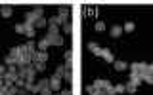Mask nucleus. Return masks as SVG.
<instances>
[{
  "label": "nucleus",
  "instance_id": "f257e3e1",
  "mask_svg": "<svg viewBox=\"0 0 153 95\" xmlns=\"http://www.w3.org/2000/svg\"><path fill=\"white\" fill-rule=\"evenodd\" d=\"M19 69V76H23V78H35V74H36V69H35V65H23V66H17Z\"/></svg>",
  "mask_w": 153,
  "mask_h": 95
},
{
  "label": "nucleus",
  "instance_id": "b1692460",
  "mask_svg": "<svg viewBox=\"0 0 153 95\" xmlns=\"http://www.w3.org/2000/svg\"><path fill=\"white\" fill-rule=\"evenodd\" d=\"M123 31H126V32H132V31H134V23H132V21H126V23L123 25Z\"/></svg>",
  "mask_w": 153,
  "mask_h": 95
},
{
  "label": "nucleus",
  "instance_id": "c756f323",
  "mask_svg": "<svg viewBox=\"0 0 153 95\" xmlns=\"http://www.w3.org/2000/svg\"><path fill=\"white\" fill-rule=\"evenodd\" d=\"M16 32L23 34V32H25V23H17V25H16Z\"/></svg>",
  "mask_w": 153,
  "mask_h": 95
},
{
  "label": "nucleus",
  "instance_id": "58836bf2",
  "mask_svg": "<svg viewBox=\"0 0 153 95\" xmlns=\"http://www.w3.org/2000/svg\"><path fill=\"white\" fill-rule=\"evenodd\" d=\"M56 95H71L69 89H59V91H56Z\"/></svg>",
  "mask_w": 153,
  "mask_h": 95
},
{
  "label": "nucleus",
  "instance_id": "aec40b11",
  "mask_svg": "<svg viewBox=\"0 0 153 95\" xmlns=\"http://www.w3.org/2000/svg\"><path fill=\"white\" fill-rule=\"evenodd\" d=\"M25 82H27V78L17 76V78H16V84H13V86H17V88H25Z\"/></svg>",
  "mask_w": 153,
  "mask_h": 95
},
{
  "label": "nucleus",
  "instance_id": "72a5a7b5",
  "mask_svg": "<svg viewBox=\"0 0 153 95\" xmlns=\"http://www.w3.org/2000/svg\"><path fill=\"white\" fill-rule=\"evenodd\" d=\"M71 31H73V25H71V23H69V21H67V23H65V25H63V32H65V34H69V32H71Z\"/></svg>",
  "mask_w": 153,
  "mask_h": 95
},
{
  "label": "nucleus",
  "instance_id": "f3484780",
  "mask_svg": "<svg viewBox=\"0 0 153 95\" xmlns=\"http://www.w3.org/2000/svg\"><path fill=\"white\" fill-rule=\"evenodd\" d=\"M16 78H17V74H12V72L4 74V82L6 84H16Z\"/></svg>",
  "mask_w": 153,
  "mask_h": 95
},
{
  "label": "nucleus",
  "instance_id": "393cba45",
  "mask_svg": "<svg viewBox=\"0 0 153 95\" xmlns=\"http://www.w3.org/2000/svg\"><path fill=\"white\" fill-rule=\"evenodd\" d=\"M33 65H35L36 72H44V70H46V63H33Z\"/></svg>",
  "mask_w": 153,
  "mask_h": 95
},
{
  "label": "nucleus",
  "instance_id": "6ab92c4d",
  "mask_svg": "<svg viewBox=\"0 0 153 95\" xmlns=\"http://www.w3.org/2000/svg\"><path fill=\"white\" fill-rule=\"evenodd\" d=\"M48 34H52V36L61 34V32H59V27H52V25H48Z\"/></svg>",
  "mask_w": 153,
  "mask_h": 95
},
{
  "label": "nucleus",
  "instance_id": "20e7f679",
  "mask_svg": "<svg viewBox=\"0 0 153 95\" xmlns=\"http://www.w3.org/2000/svg\"><path fill=\"white\" fill-rule=\"evenodd\" d=\"M48 61V53L46 51H36L35 57H33V63H46Z\"/></svg>",
  "mask_w": 153,
  "mask_h": 95
},
{
  "label": "nucleus",
  "instance_id": "4be33fe9",
  "mask_svg": "<svg viewBox=\"0 0 153 95\" xmlns=\"http://www.w3.org/2000/svg\"><path fill=\"white\" fill-rule=\"evenodd\" d=\"M46 25H48V19H46V17H42V19H38V21L35 23V27H36V28H44Z\"/></svg>",
  "mask_w": 153,
  "mask_h": 95
},
{
  "label": "nucleus",
  "instance_id": "2eb2a0df",
  "mask_svg": "<svg viewBox=\"0 0 153 95\" xmlns=\"http://www.w3.org/2000/svg\"><path fill=\"white\" fill-rule=\"evenodd\" d=\"M48 46H50V42H48V40H46V36H44V38H42V40L36 44V50H38V51H46V48H48Z\"/></svg>",
  "mask_w": 153,
  "mask_h": 95
},
{
  "label": "nucleus",
  "instance_id": "0eeeda50",
  "mask_svg": "<svg viewBox=\"0 0 153 95\" xmlns=\"http://www.w3.org/2000/svg\"><path fill=\"white\" fill-rule=\"evenodd\" d=\"M44 88H50V78H42V80H38V82H36L38 93H40V89H44Z\"/></svg>",
  "mask_w": 153,
  "mask_h": 95
},
{
  "label": "nucleus",
  "instance_id": "9b49d317",
  "mask_svg": "<svg viewBox=\"0 0 153 95\" xmlns=\"http://www.w3.org/2000/svg\"><path fill=\"white\" fill-rule=\"evenodd\" d=\"M88 50L92 51L94 55H102V48H100L98 44H96V42H90V44H88Z\"/></svg>",
  "mask_w": 153,
  "mask_h": 95
},
{
  "label": "nucleus",
  "instance_id": "9d476101",
  "mask_svg": "<svg viewBox=\"0 0 153 95\" xmlns=\"http://www.w3.org/2000/svg\"><path fill=\"white\" fill-rule=\"evenodd\" d=\"M123 32H124V31H123L121 25H113V27H111V36H113V38H119Z\"/></svg>",
  "mask_w": 153,
  "mask_h": 95
},
{
  "label": "nucleus",
  "instance_id": "ea45409f",
  "mask_svg": "<svg viewBox=\"0 0 153 95\" xmlns=\"http://www.w3.org/2000/svg\"><path fill=\"white\" fill-rule=\"evenodd\" d=\"M84 89H86V93H90V95H92V93L96 91V89H94V86H86Z\"/></svg>",
  "mask_w": 153,
  "mask_h": 95
},
{
  "label": "nucleus",
  "instance_id": "4468645a",
  "mask_svg": "<svg viewBox=\"0 0 153 95\" xmlns=\"http://www.w3.org/2000/svg\"><path fill=\"white\" fill-rule=\"evenodd\" d=\"M115 70H119V72H123V70L128 69V63H124V61H115Z\"/></svg>",
  "mask_w": 153,
  "mask_h": 95
},
{
  "label": "nucleus",
  "instance_id": "c9c22d12",
  "mask_svg": "<svg viewBox=\"0 0 153 95\" xmlns=\"http://www.w3.org/2000/svg\"><path fill=\"white\" fill-rule=\"evenodd\" d=\"M96 31H105V23L98 21V23H96Z\"/></svg>",
  "mask_w": 153,
  "mask_h": 95
},
{
  "label": "nucleus",
  "instance_id": "79ce46f5",
  "mask_svg": "<svg viewBox=\"0 0 153 95\" xmlns=\"http://www.w3.org/2000/svg\"><path fill=\"white\" fill-rule=\"evenodd\" d=\"M4 86V74H0V88Z\"/></svg>",
  "mask_w": 153,
  "mask_h": 95
},
{
  "label": "nucleus",
  "instance_id": "f8f14e48",
  "mask_svg": "<svg viewBox=\"0 0 153 95\" xmlns=\"http://www.w3.org/2000/svg\"><path fill=\"white\" fill-rule=\"evenodd\" d=\"M12 13H13L12 6H2V8H0V15H2V17H12Z\"/></svg>",
  "mask_w": 153,
  "mask_h": 95
},
{
  "label": "nucleus",
  "instance_id": "f03ea898",
  "mask_svg": "<svg viewBox=\"0 0 153 95\" xmlns=\"http://www.w3.org/2000/svg\"><path fill=\"white\" fill-rule=\"evenodd\" d=\"M50 89H52V91H59V89H61V78H59V76H52V78H50Z\"/></svg>",
  "mask_w": 153,
  "mask_h": 95
},
{
  "label": "nucleus",
  "instance_id": "c85d7f7f",
  "mask_svg": "<svg viewBox=\"0 0 153 95\" xmlns=\"http://www.w3.org/2000/svg\"><path fill=\"white\" fill-rule=\"evenodd\" d=\"M142 80H143V82H147V84H153V74H149V72L142 74Z\"/></svg>",
  "mask_w": 153,
  "mask_h": 95
},
{
  "label": "nucleus",
  "instance_id": "2f4dec72",
  "mask_svg": "<svg viewBox=\"0 0 153 95\" xmlns=\"http://www.w3.org/2000/svg\"><path fill=\"white\" fill-rule=\"evenodd\" d=\"M17 93H19V88H17V86H12V88L8 89L6 95H17Z\"/></svg>",
  "mask_w": 153,
  "mask_h": 95
},
{
  "label": "nucleus",
  "instance_id": "1a4fd4ad",
  "mask_svg": "<svg viewBox=\"0 0 153 95\" xmlns=\"http://www.w3.org/2000/svg\"><path fill=\"white\" fill-rule=\"evenodd\" d=\"M128 82H132V84L138 88V86L142 84V76L138 74V72H130V80H128Z\"/></svg>",
  "mask_w": 153,
  "mask_h": 95
},
{
  "label": "nucleus",
  "instance_id": "e433bc0d",
  "mask_svg": "<svg viewBox=\"0 0 153 95\" xmlns=\"http://www.w3.org/2000/svg\"><path fill=\"white\" fill-rule=\"evenodd\" d=\"M52 93H54V91H52L50 88H44V89H40V93H38V95H52Z\"/></svg>",
  "mask_w": 153,
  "mask_h": 95
},
{
  "label": "nucleus",
  "instance_id": "7ed1b4c3",
  "mask_svg": "<svg viewBox=\"0 0 153 95\" xmlns=\"http://www.w3.org/2000/svg\"><path fill=\"white\" fill-rule=\"evenodd\" d=\"M46 40L50 42V46H61V44H63V36H61V34H57V36L46 34Z\"/></svg>",
  "mask_w": 153,
  "mask_h": 95
},
{
  "label": "nucleus",
  "instance_id": "a878e982",
  "mask_svg": "<svg viewBox=\"0 0 153 95\" xmlns=\"http://www.w3.org/2000/svg\"><path fill=\"white\" fill-rule=\"evenodd\" d=\"M33 13H35V15H36L38 19H42V17H44V10H42V8H35V10H33Z\"/></svg>",
  "mask_w": 153,
  "mask_h": 95
},
{
  "label": "nucleus",
  "instance_id": "5701e85b",
  "mask_svg": "<svg viewBox=\"0 0 153 95\" xmlns=\"http://www.w3.org/2000/svg\"><path fill=\"white\" fill-rule=\"evenodd\" d=\"M59 17L61 19H65V21H67V17H69V8H59Z\"/></svg>",
  "mask_w": 153,
  "mask_h": 95
},
{
  "label": "nucleus",
  "instance_id": "dca6fc26",
  "mask_svg": "<svg viewBox=\"0 0 153 95\" xmlns=\"http://www.w3.org/2000/svg\"><path fill=\"white\" fill-rule=\"evenodd\" d=\"M25 46H27V51H29V53H31L33 57H35V53H36V44H35L33 40H29Z\"/></svg>",
  "mask_w": 153,
  "mask_h": 95
},
{
  "label": "nucleus",
  "instance_id": "473e14b6",
  "mask_svg": "<svg viewBox=\"0 0 153 95\" xmlns=\"http://www.w3.org/2000/svg\"><path fill=\"white\" fill-rule=\"evenodd\" d=\"M17 53H19V51H17V48H12V50H10V57H13V59H16V63H17Z\"/></svg>",
  "mask_w": 153,
  "mask_h": 95
},
{
  "label": "nucleus",
  "instance_id": "f704fd0d",
  "mask_svg": "<svg viewBox=\"0 0 153 95\" xmlns=\"http://www.w3.org/2000/svg\"><path fill=\"white\" fill-rule=\"evenodd\" d=\"M63 78L67 80V82H71V80H73V74H71V70H69V69H65V74H63Z\"/></svg>",
  "mask_w": 153,
  "mask_h": 95
},
{
  "label": "nucleus",
  "instance_id": "cd10ccee",
  "mask_svg": "<svg viewBox=\"0 0 153 95\" xmlns=\"http://www.w3.org/2000/svg\"><path fill=\"white\" fill-rule=\"evenodd\" d=\"M63 74H65V66H63V65H57V69H56V76H59V78H61Z\"/></svg>",
  "mask_w": 153,
  "mask_h": 95
},
{
  "label": "nucleus",
  "instance_id": "39448f33",
  "mask_svg": "<svg viewBox=\"0 0 153 95\" xmlns=\"http://www.w3.org/2000/svg\"><path fill=\"white\" fill-rule=\"evenodd\" d=\"M36 21H38V17H36L33 12H27V13H25V25L35 27V23H36Z\"/></svg>",
  "mask_w": 153,
  "mask_h": 95
},
{
  "label": "nucleus",
  "instance_id": "6e6552de",
  "mask_svg": "<svg viewBox=\"0 0 153 95\" xmlns=\"http://www.w3.org/2000/svg\"><path fill=\"white\" fill-rule=\"evenodd\" d=\"M102 57L107 61V63H115V57H113V53L109 50H103V48H102Z\"/></svg>",
  "mask_w": 153,
  "mask_h": 95
},
{
  "label": "nucleus",
  "instance_id": "4c0bfd02",
  "mask_svg": "<svg viewBox=\"0 0 153 95\" xmlns=\"http://www.w3.org/2000/svg\"><path fill=\"white\" fill-rule=\"evenodd\" d=\"M71 59H73V51H65V61L71 63Z\"/></svg>",
  "mask_w": 153,
  "mask_h": 95
},
{
  "label": "nucleus",
  "instance_id": "7c9ffc66",
  "mask_svg": "<svg viewBox=\"0 0 153 95\" xmlns=\"http://www.w3.org/2000/svg\"><path fill=\"white\" fill-rule=\"evenodd\" d=\"M124 91H126L124 84H117V86H115V93H124Z\"/></svg>",
  "mask_w": 153,
  "mask_h": 95
},
{
  "label": "nucleus",
  "instance_id": "423d86ee",
  "mask_svg": "<svg viewBox=\"0 0 153 95\" xmlns=\"http://www.w3.org/2000/svg\"><path fill=\"white\" fill-rule=\"evenodd\" d=\"M65 19H61L59 15H57V17H50V19H48V25H52V27H59V25H65Z\"/></svg>",
  "mask_w": 153,
  "mask_h": 95
},
{
  "label": "nucleus",
  "instance_id": "a211bd4d",
  "mask_svg": "<svg viewBox=\"0 0 153 95\" xmlns=\"http://www.w3.org/2000/svg\"><path fill=\"white\" fill-rule=\"evenodd\" d=\"M136 69H138V74H147V63H136Z\"/></svg>",
  "mask_w": 153,
  "mask_h": 95
},
{
  "label": "nucleus",
  "instance_id": "412c9836",
  "mask_svg": "<svg viewBox=\"0 0 153 95\" xmlns=\"http://www.w3.org/2000/svg\"><path fill=\"white\" fill-rule=\"evenodd\" d=\"M103 82H105V80H102V78H98V80H94V89H96V91H98V89H103Z\"/></svg>",
  "mask_w": 153,
  "mask_h": 95
},
{
  "label": "nucleus",
  "instance_id": "bb28decb",
  "mask_svg": "<svg viewBox=\"0 0 153 95\" xmlns=\"http://www.w3.org/2000/svg\"><path fill=\"white\" fill-rule=\"evenodd\" d=\"M124 88H126V91H128V93H136V86H134L132 82L124 84Z\"/></svg>",
  "mask_w": 153,
  "mask_h": 95
},
{
  "label": "nucleus",
  "instance_id": "a19ab883",
  "mask_svg": "<svg viewBox=\"0 0 153 95\" xmlns=\"http://www.w3.org/2000/svg\"><path fill=\"white\" fill-rule=\"evenodd\" d=\"M147 72L153 74V63H151V65H147Z\"/></svg>",
  "mask_w": 153,
  "mask_h": 95
},
{
  "label": "nucleus",
  "instance_id": "ddd939ff",
  "mask_svg": "<svg viewBox=\"0 0 153 95\" xmlns=\"http://www.w3.org/2000/svg\"><path fill=\"white\" fill-rule=\"evenodd\" d=\"M23 34L29 36V38L33 40V38H35V34H36V28H35V27H31V25H25V32H23Z\"/></svg>",
  "mask_w": 153,
  "mask_h": 95
}]
</instances>
